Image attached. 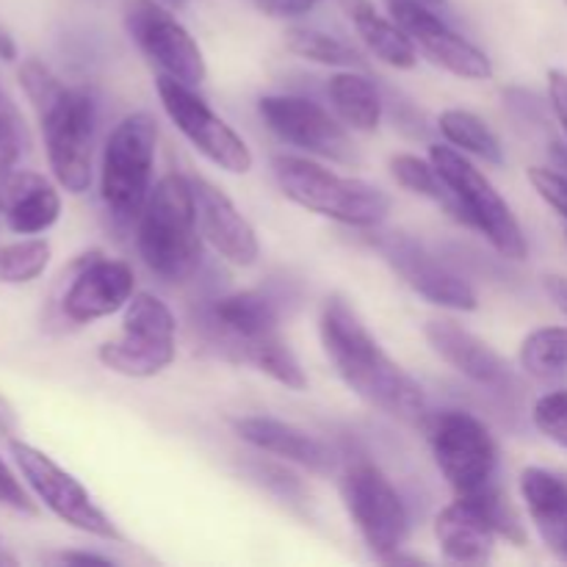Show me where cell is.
<instances>
[{"instance_id":"cell-1","label":"cell","mask_w":567,"mask_h":567,"mask_svg":"<svg viewBox=\"0 0 567 567\" xmlns=\"http://www.w3.org/2000/svg\"><path fill=\"white\" fill-rule=\"evenodd\" d=\"M319 336L349 391L402 424L426 426L432 413L424 388L377 343L358 310L338 293L321 308Z\"/></svg>"},{"instance_id":"cell-2","label":"cell","mask_w":567,"mask_h":567,"mask_svg":"<svg viewBox=\"0 0 567 567\" xmlns=\"http://www.w3.org/2000/svg\"><path fill=\"white\" fill-rule=\"evenodd\" d=\"M136 247L144 266L164 282H183L203 260L192 177L169 172L150 192L138 214Z\"/></svg>"},{"instance_id":"cell-3","label":"cell","mask_w":567,"mask_h":567,"mask_svg":"<svg viewBox=\"0 0 567 567\" xmlns=\"http://www.w3.org/2000/svg\"><path fill=\"white\" fill-rule=\"evenodd\" d=\"M275 181L286 199L310 214L327 216L349 227H377L391 214V197L360 177L338 175L327 166L297 155H275Z\"/></svg>"},{"instance_id":"cell-4","label":"cell","mask_w":567,"mask_h":567,"mask_svg":"<svg viewBox=\"0 0 567 567\" xmlns=\"http://www.w3.org/2000/svg\"><path fill=\"white\" fill-rule=\"evenodd\" d=\"M158 122L147 111L125 116L111 131L100 166V197L105 208L122 221L138 219L153 192Z\"/></svg>"},{"instance_id":"cell-5","label":"cell","mask_w":567,"mask_h":567,"mask_svg":"<svg viewBox=\"0 0 567 567\" xmlns=\"http://www.w3.org/2000/svg\"><path fill=\"white\" fill-rule=\"evenodd\" d=\"M430 161L457 197L460 208H463V225L480 230L502 258L515 260V264L526 260L529 244L520 230V221L515 219L513 208L496 192V186L457 147L432 144Z\"/></svg>"},{"instance_id":"cell-6","label":"cell","mask_w":567,"mask_h":567,"mask_svg":"<svg viewBox=\"0 0 567 567\" xmlns=\"http://www.w3.org/2000/svg\"><path fill=\"white\" fill-rule=\"evenodd\" d=\"M44 138L50 172L70 194H83L92 186L94 131L97 105L86 89L64 86L48 105L37 111Z\"/></svg>"},{"instance_id":"cell-7","label":"cell","mask_w":567,"mask_h":567,"mask_svg":"<svg viewBox=\"0 0 567 567\" xmlns=\"http://www.w3.org/2000/svg\"><path fill=\"white\" fill-rule=\"evenodd\" d=\"M175 316L166 302L150 291H136L125 305L120 336L97 349V360L114 374L150 380L175 363Z\"/></svg>"},{"instance_id":"cell-8","label":"cell","mask_w":567,"mask_h":567,"mask_svg":"<svg viewBox=\"0 0 567 567\" xmlns=\"http://www.w3.org/2000/svg\"><path fill=\"white\" fill-rule=\"evenodd\" d=\"M432 457L454 496H480L498 485V446L491 430L465 410H443L426 421Z\"/></svg>"},{"instance_id":"cell-9","label":"cell","mask_w":567,"mask_h":567,"mask_svg":"<svg viewBox=\"0 0 567 567\" xmlns=\"http://www.w3.org/2000/svg\"><path fill=\"white\" fill-rule=\"evenodd\" d=\"M341 502L369 551L393 563L410 535V518L391 480L371 463L349 465L341 476Z\"/></svg>"},{"instance_id":"cell-10","label":"cell","mask_w":567,"mask_h":567,"mask_svg":"<svg viewBox=\"0 0 567 567\" xmlns=\"http://www.w3.org/2000/svg\"><path fill=\"white\" fill-rule=\"evenodd\" d=\"M9 452L11 457H14L25 485L31 487L33 496H37L55 518L64 520L72 529L100 537V540H122L116 526L111 524L109 515L94 504V498L89 496L86 487H83L70 471L61 468L53 457L39 452L31 443L17 441V437L9 441Z\"/></svg>"},{"instance_id":"cell-11","label":"cell","mask_w":567,"mask_h":567,"mask_svg":"<svg viewBox=\"0 0 567 567\" xmlns=\"http://www.w3.org/2000/svg\"><path fill=\"white\" fill-rule=\"evenodd\" d=\"M158 89L161 105H164L166 116L175 122L177 131L219 169L230 172V175H247L252 169L255 158L252 150L247 147L241 136L194 92V86L175 81L169 75H158L155 81Z\"/></svg>"},{"instance_id":"cell-12","label":"cell","mask_w":567,"mask_h":567,"mask_svg":"<svg viewBox=\"0 0 567 567\" xmlns=\"http://www.w3.org/2000/svg\"><path fill=\"white\" fill-rule=\"evenodd\" d=\"M125 31L164 75L186 86H199L208 78V64L197 39L161 0H127Z\"/></svg>"},{"instance_id":"cell-13","label":"cell","mask_w":567,"mask_h":567,"mask_svg":"<svg viewBox=\"0 0 567 567\" xmlns=\"http://www.w3.org/2000/svg\"><path fill=\"white\" fill-rule=\"evenodd\" d=\"M258 114L280 142L338 164L360 161L347 127L313 100L297 94H269L258 100Z\"/></svg>"},{"instance_id":"cell-14","label":"cell","mask_w":567,"mask_h":567,"mask_svg":"<svg viewBox=\"0 0 567 567\" xmlns=\"http://www.w3.org/2000/svg\"><path fill=\"white\" fill-rule=\"evenodd\" d=\"M377 252L385 258V264L413 288L419 297L426 302L441 305L449 310H476L480 308V297H476L474 286L468 280L449 269L446 264L435 258L424 244L415 238L404 236V233H382V236L371 238Z\"/></svg>"},{"instance_id":"cell-15","label":"cell","mask_w":567,"mask_h":567,"mask_svg":"<svg viewBox=\"0 0 567 567\" xmlns=\"http://www.w3.org/2000/svg\"><path fill=\"white\" fill-rule=\"evenodd\" d=\"M391 20L404 28L415 48L437 64L441 70L463 78V81H491L493 64L487 53H482L474 42L449 28L441 17L432 11L430 3L421 0H388Z\"/></svg>"},{"instance_id":"cell-16","label":"cell","mask_w":567,"mask_h":567,"mask_svg":"<svg viewBox=\"0 0 567 567\" xmlns=\"http://www.w3.org/2000/svg\"><path fill=\"white\" fill-rule=\"evenodd\" d=\"M133 293H136V277L125 260L89 255L78 264L75 277L61 297V313L72 324H92L125 310Z\"/></svg>"},{"instance_id":"cell-17","label":"cell","mask_w":567,"mask_h":567,"mask_svg":"<svg viewBox=\"0 0 567 567\" xmlns=\"http://www.w3.org/2000/svg\"><path fill=\"white\" fill-rule=\"evenodd\" d=\"M192 192L203 241H208L227 264L241 266V269L258 264V236H255V227L249 225L247 216L236 208V203L205 177H192Z\"/></svg>"},{"instance_id":"cell-18","label":"cell","mask_w":567,"mask_h":567,"mask_svg":"<svg viewBox=\"0 0 567 567\" xmlns=\"http://www.w3.org/2000/svg\"><path fill=\"white\" fill-rule=\"evenodd\" d=\"M233 430L249 446L288 460L310 474L327 476L336 471V452L321 437L310 435L297 424L271 419V415H247V419L233 421Z\"/></svg>"},{"instance_id":"cell-19","label":"cell","mask_w":567,"mask_h":567,"mask_svg":"<svg viewBox=\"0 0 567 567\" xmlns=\"http://www.w3.org/2000/svg\"><path fill=\"white\" fill-rule=\"evenodd\" d=\"M424 336L426 343L432 347V352H435L443 363H449L454 371L468 377L476 385L502 391V388H507L509 382H513L509 365L504 363L502 354L493 352L482 338H476L474 332L460 327L457 321L430 319L424 327Z\"/></svg>"},{"instance_id":"cell-20","label":"cell","mask_w":567,"mask_h":567,"mask_svg":"<svg viewBox=\"0 0 567 567\" xmlns=\"http://www.w3.org/2000/svg\"><path fill=\"white\" fill-rule=\"evenodd\" d=\"M0 216L17 236H42L61 219V194L39 172H11L0 186Z\"/></svg>"},{"instance_id":"cell-21","label":"cell","mask_w":567,"mask_h":567,"mask_svg":"<svg viewBox=\"0 0 567 567\" xmlns=\"http://www.w3.org/2000/svg\"><path fill=\"white\" fill-rule=\"evenodd\" d=\"M496 532L471 498H454L435 518V540L443 557L457 565H485L496 551Z\"/></svg>"},{"instance_id":"cell-22","label":"cell","mask_w":567,"mask_h":567,"mask_svg":"<svg viewBox=\"0 0 567 567\" xmlns=\"http://www.w3.org/2000/svg\"><path fill=\"white\" fill-rule=\"evenodd\" d=\"M518 487L540 540L554 557L567 563V474L532 465L520 471Z\"/></svg>"},{"instance_id":"cell-23","label":"cell","mask_w":567,"mask_h":567,"mask_svg":"<svg viewBox=\"0 0 567 567\" xmlns=\"http://www.w3.org/2000/svg\"><path fill=\"white\" fill-rule=\"evenodd\" d=\"M210 321L216 330L227 338L230 347L244 341H255L280 327V310L266 293L260 291H236L216 299L210 308Z\"/></svg>"},{"instance_id":"cell-24","label":"cell","mask_w":567,"mask_h":567,"mask_svg":"<svg viewBox=\"0 0 567 567\" xmlns=\"http://www.w3.org/2000/svg\"><path fill=\"white\" fill-rule=\"evenodd\" d=\"M343 9L358 37L382 64L396 66V70H413L419 64V48L413 39L404 33L399 22L382 17L369 0H343Z\"/></svg>"},{"instance_id":"cell-25","label":"cell","mask_w":567,"mask_h":567,"mask_svg":"<svg viewBox=\"0 0 567 567\" xmlns=\"http://www.w3.org/2000/svg\"><path fill=\"white\" fill-rule=\"evenodd\" d=\"M327 94L338 120L360 133H374L382 122V97L374 83L360 72H338L327 83Z\"/></svg>"},{"instance_id":"cell-26","label":"cell","mask_w":567,"mask_h":567,"mask_svg":"<svg viewBox=\"0 0 567 567\" xmlns=\"http://www.w3.org/2000/svg\"><path fill=\"white\" fill-rule=\"evenodd\" d=\"M236 352L238 360L255 365L258 371H264L266 377H271L275 382H280L288 391H305L308 388V377H305L302 365H299L297 354L288 349V343L282 341L280 332H269L264 338H255V341H244L230 347Z\"/></svg>"},{"instance_id":"cell-27","label":"cell","mask_w":567,"mask_h":567,"mask_svg":"<svg viewBox=\"0 0 567 567\" xmlns=\"http://www.w3.org/2000/svg\"><path fill=\"white\" fill-rule=\"evenodd\" d=\"M437 125H441V133L446 136V142L452 144V147H457L460 153H471L476 155V158L496 166H502L504 161H507L504 158V147L502 142H498L496 133L487 127L485 120H480V116L471 114V111H463V109L443 111Z\"/></svg>"},{"instance_id":"cell-28","label":"cell","mask_w":567,"mask_h":567,"mask_svg":"<svg viewBox=\"0 0 567 567\" xmlns=\"http://www.w3.org/2000/svg\"><path fill=\"white\" fill-rule=\"evenodd\" d=\"M391 175L396 177V183L408 192L419 194V197L432 199V203L443 205L449 214L457 221H463V208H460L457 197L449 188V183L443 181L441 172L435 169L430 158H419L413 153H399L391 158Z\"/></svg>"},{"instance_id":"cell-29","label":"cell","mask_w":567,"mask_h":567,"mask_svg":"<svg viewBox=\"0 0 567 567\" xmlns=\"http://www.w3.org/2000/svg\"><path fill=\"white\" fill-rule=\"evenodd\" d=\"M520 369L537 380L567 371V327H537L520 343Z\"/></svg>"},{"instance_id":"cell-30","label":"cell","mask_w":567,"mask_h":567,"mask_svg":"<svg viewBox=\"0 0 567 567\" xmlns=\"http://www.w3.org/2000/svg\"><path fill=\"white\" fill-rule=\"evenodd\" d=\"M286 48L299 59L313 61V64L341 66V70H358L365 64L363 55L352 44L341 42L324 31H316V28H288Z\"/></svg>"},{"instance_id":"cell-31","label":"cell","mask_w":567,"mask_h":567,"mask_svg":"<svg viewBox=\"0 0 567 567\" xmlns=\"http://www.w3.org/2000/svg\"><path fill=\"white\" fill-rule=\"evenodd\" d=\"M53 249L44 238L28 236L20 241L0 244V282L3 286H25L48 271Z\"/></svg>"},{"instance_id":"cell-32","label":"cell","mask_w":567,"mask_h":567,"mask_svg":"<svg viewBox=\"0 0 567 567\" xmlns=\"http://www.w3.org/2000/svg\"><path fill=\"white\" fill-rule=\"evenodd\" d=\"M532 421L548 441L567 449V388L537 399L535 410H532Z\"/></svg>"},{"instance_id":"cell-33","label":"cell","mask_w":567,"mask_h":567,"mask_svg":"<svg viewBox=\"0 0 567 567\" xmlns=\"http://www.w3.org/2000/svg\"><path fill=\"white\" fill-rule=\"evenodd\" d=\"M529 183L563 219H567V175L548 166H532Z\"/></svg>"},{"instance_id":"cell-34","label":"cell","mask_w":567,"mask_h":567,"mask_svg":"<svg viewBox=\"0 0 567 567\" xmlns=\"http://www.w3.org/2000/svg\"><path fill=\"white\" fill-rule=\"evenodd\" d=\"M0 507H9L22 515L39 513L37 502H33V496L28 493V487L17 480V474L6 465L3 457H0Z\"/></svg>"},{"instance_id":"cell-35","label":"cell","mask_w":567,"mask_h":567,"mask_svg":"<svg viewBox=\"0 0 567 567\" xmlns=\"http://www.w3.org/2000/svg\"><path fill=\"white\" fill-rule=\"evenodd\" d=\"M252 3L260 14L275 17V20H293V17H302L308 11H313L324 0H252Z\"/></svg>"},{"instance_id":"cell-36","label":"cell","mask_w":567,"mask_h":567,"mask_svg":"<svg viewBox=\"0 0 567 567\" xmlns=\"http://www.w3.org/2000/svg\"><path fill=\"white\" fill-rule=\"evenodd\" d=\"M28 144V131H0V177L11 175Z\"/></svg>"},{"instance_id":"cell-37","label":"cell","mask_w":567,"mask_h":567,"mask_svg":"<svg viewBox=\"0 0 567 567\" xmlns=\"http://www.w3.org/2000/svg\"><path fill=\"white\" fill-rule=\"evenodd\" d=\"M548 100H551V109L557 114L559 125H563L565 138H567V72L551 70L548 72Z\"/></svg>"},{"instance_id":"cell-38","label":"cell","mask_w":567,"mask_h":567,"mask_svg":"<svg viewBox=\"0 0 567 567\" xmlns=\"http://www.w3.org/2000/svg\"><path fill=\"white\" fill-rule=\"evenodd\" d=\"M0 131H25L22 114L17 111V105L6 97L3 89H0Z\"/></svg>"},{"instance_id":"cell-39","label":"cell","mask_w":567,"mask_h":567,"mask_svg":"<svg viewBox=\"0 0 567 567\" xmlns=\"http://www.w3.org/2000/svg\"><path fill=\"white\" fill-rule=\"evenodd\" d=\"M50 563L55 565H111L109 557H100V554H86V551H61L50 557Z\"/></svg>"},{"instance_id":"cell-40","label":"cell","mask_w":567,"mask_h":567,"mask_svg":"<svg viewBox=\"0 0 567 567\" xmlns=\"http://www.w3.org/2000/svg\"><path fill=\"white\" fill-rule=\"evenodd\" d=\"M543 288H546V293L551 297V302L567 316V277L563 275L543 277Z\"/></svg>"},{"instance_id":"cell-41","label":"cell","mask_w":567,"mask_h":567,"mask_svg":"<svg viewBox=\"0 0 567 567\" xmlns=\"http://www.w3.org/2000/svg\"><path fill=\"white\" fill-rule=\"evenodd\" d=\"M17 59H20V50H17L14 37H11V33L0 25V61H6V64H14Z\"/></svg>"},{"instance_id":"cell-42","label":"cell","mask_w":567,"mask_h":567,"mask_svg":"<svg viewBox=\"0 0 567 567\" xmlns=\"http://www.w3.org/2000/svg\"><path fill=\"white\" fill-rule=\"evenodd\" d=\"M11 421H14V415H11V410L6 408V402L0 399V432H9Z\"/></svg>"},{"instance_id":"cell-43","label":"cell","mask_w":567,"mask_h":567,"mask_svg":"<svg viewBox=\"0 0 567 567\" xmlns=\"http://www.w3.org/2000/svg\"><path fill=\"white\" fill-rule=\"evenodd\" d=\"M164 6H169V9H183V6L188 3V0H161Z\"/></svg>"},{"instance_id":"cell-44","label":"cell","mask_w":567,"mask_h":567,"mask_svg":"<svg viewBox=\"0 0 567 567\" xmlns=\"http://www.w3.org/2000/svg\"><path fill=\"white\" fill-rule=\"evenodd\" d=\"M421 3H430V6H443L446 0H421Z\"/></svg>"},{"instance_id":"cell-45","label":"cell","mask_w":567,"mask_h":567,"mask_svg":"<svg viewBox=\"0 0 567 567\" xmlns=\"http://www.w3.org/2000/svg\"><path fill=\"white\" fill-rule=\"evenodd\" d=\"M3 563H14V559H9V557H3V554H0V565Z\"/></svg>"}]
</instances>
